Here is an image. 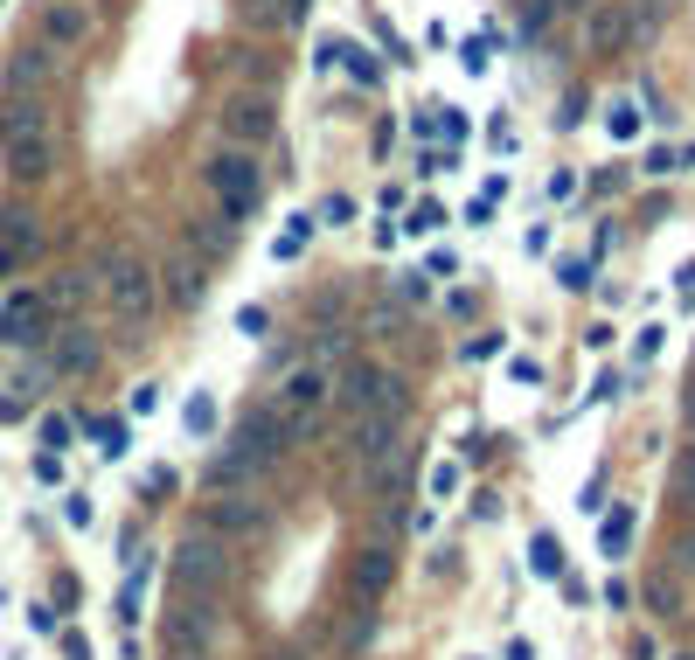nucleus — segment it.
<instances>
[{"label":"nucleus","mask_w":695,"mask_h":660,"mask_svg":"<svg viewBox=\"0 0 695 660\" xmlns=\"http://www.w3.org/2000/svg\"><path fill=\"white\" fill-rule=\"evenodd\" d=\"M0 160L14 181H42L56 167V119L42 98H0Z\"/></svg>","instance_id":"f257e3e1"},{"label":"nucleus","mask_w":695,"mask_h":660,"mask_svg":"<svg viewBox=\"0 0 695 660\" xmlns=\"http://www.w3.org/2000/svg\"><path fill=\"white\" fill-rule=\"evenodd\" d=\"M98 292H105V306H112V320H119V327H146V320L160 313V271L139 258V251L105 258V271H98Z\"/></svg>","instance_id":"f03ea898"},{"label":"nucleus","mask_w":695,"mask_h":660,"mask_svg":"<svg viewBox=\"0 0 695 660\" xmlns=\"http://www.w3.org/2000/svg\"><path fill=\"white\" fill-rule=\"evenodd\" d=\"M202 188L216 195L223 223H244V216L258 209V195H265V167H258V153H244V146H216V153L202 160Z\"/></svg>","instance_id":"7ed1b4c3"},{"label":"nucleus","mask_w":695,"mask_h":660,"mask_svg":"<svg viewBox=\"0 0 695 660\" xmlns=\"http://www.w3.org/2000/svg\"><path fill=\"white\" fill-rule=\"evenodd\" d=\"M327 403H334V369H327V362H292L272 390V410L285 417L292 438H313L320 417H327Z\"/></svg>","instance_id":"20e7f679"},{"label":"nucleus","mask_w":695,"mask_h":660,"mask_svg":"<svg viewBox=\"0 0 695 660\" xmlns=\"http://www.w3.org/2000/svg\"><path fill=\"white\" fill-rule=\"evenodd\" d=\"M230 542H216V535H188L174 556H167V598H216L223 584H230Z\"/></svg>","instance_id":"39448f33"},{"label":"nucleus","mask_w":695,"mask_h":660,"mask_svg":"<svg viewBox=\"0 0 695 660\" xmlns=\"http://www.w3.org/2000/svg\"><path fill=\"white\" fill-rule=\"evenodd\" d=\"M216 640H223V612H216V598H174V605H167V626H160L167 660H209L216 654Z\"/></svg>","instance_id":"423d86ee"},{"label":"nucleus","mask_w":695,"mask_h":660,"mask_svg":"<svg viewBox=\"0 0 695 660\" xmlns=\"http://www.w3.org/2000/svg\"><path fill=\"white\" fill-rule=\"evenodd\" d=\"M49 299H42V285H7L0 292V341L7 348H35L42 334H49Z\"/></svg>","instance_id":"0eeeda50"},{"label":"nucleus","mask_w":695,"mask_h":660,"mask_svg":"<svg viewBox=\"0 0 695 660\" xmlns=\"http://www.w3.org/2000/svg\"><path fill=\"white\" fill-rule=\"evenodd\" d=\"M216 126H223V146L258 153V146H272L278 112H272V98H265V91H244V98H230V105L216 112Z\"/></svg>","instance_id":"6e6552de"},{"label":"nucleus","mask_w":695,"mask_h":660,"mask_svg":"<svg viewBox=\"0 0 695 660\" xmlns=\"http://www.w3.org/2000/svg\"><path fill=\"white\" fill-rule=\"evenodd\" d=\"M341 403L355 410V417H369V410H397L404 417V383L390 376V369H376V362H348V376L334 383Z\"/></svg>","instance_id":"1a4fd4ad"},{"label":"nucleus","mask_w":695,"mask_h":660,"mask_svg":"<svg viewBox=\"0 0 695 660\" xmlns=\"http://www.w3.org/2000/svg\"><path fill=\"white\" fill-rule=\"evenodd\" d=\"M230 445H237V452H251L258 466H278L299 438L285 431V417H278L272 403H258V410H244V417H237V438H230Z\"/></svg>","instance_id":"9d476101"},{"label":"nucleus","mask_w":695,"mask_h":660,"mask_svg":"<svg viewBox=\"0 0 695 660\" xmlns=\"http://www.w3.org/2000/svg\"><path fill=\"white\" fill-rule=\"evenodd\" d=\"M390 577H397V556H390V542H362V549H355V563H348V598L369 612V605H383Z\"/></svg>","instance_id":"9b49d317"},{"label":"nucleus","mask_w":695,"mask_h":660,"mask_svg":"<svg viewBox=\"0 0 695 660\" xmlns=\"http://www.w3.org/2000/svg\"><path fill=\"white\" fill-rule=\"evenodd\" d=\"M209 528H216L223 542H244V535H258V528H265V501H258V487L216 494V501H209Z\"/></svg>","instance_id":"f8f14e48"},{"label":"nucleus","mask_w":695,"mask_h":660,"mask_svg":"<svg viewBox=\"0 0 695 660\" xmlns=\"http://www.w3.org/2000/svg\"><path fill=\"white\" fill-rule=\"evenodd\" d=\"M91 28H98V21H91V7H84V0H49V7H42V42H49L56 56L84 49V42H91Z\"/></svg>","instance_id":"ddd939ff"},{"label":"nucleus","mask_w":695,"mask_h":660,"mask_svg":"<svg viewBox=\"0 0 695 660\" xmlns=\"http://www.w3.org/2000/svg\"><path fill=\"white\" fill-rule=\"evenodd\" d=\"M42 251V223L28 216V209H14V216H0V278H14V271H28Z\"/></svg>","instance_id":"4468645a"},{"label":"nucleus","mask_w":695,"mask_h":660,"mask_svg":"<svg viewBox=\"0 0 695 660\" xmlns=\"http://www.w3.org/2000/svg\"><path fill=\"white\" fill-rule=\"evenodd\" d=\"M49 341V369L56 376H91L98 369V334L91 327H63V334H42Z\"/></svg>","instance_id":"2eb2a0df"},{"label":"nucleus","mask_w":695,"mask_h":660,"mask_svg":"<svg viewBox=\"0 0 695 660\" xmlns=\"http://www.w3.org/2000/svg\"><path fill=\"white\" fill-rule=\"evenodd\" d=\"M49 70H56V49H49V42H28V49H14V63H7V98H42Z\"/></svg>","instance_id":"dca6fc26"},{"label":"nucleus","mask_w":695,"mask_h":660,"mask_svg":"<svg viewBox=\"0 0 695 660\" xmlns=\"http://www.w3.org/2000/svg\"><path fill=\"white\" fill-rule=\"evenodd\" d=\"M153 271H160V292H167L174 306H195V299H202V278H209V264L195 258L188 244H181L167 264H153Z\"/></svg>","instance_id":"f3484780"},{"label":"nucleus","mask_w":695,"mask_h":660,"mask_svg":"<svg viewBox=\"0 0 695 660\" xmlns=\"http://www.w3.org/2000/svg\"><path fill=\"white\" fill-rule=\"evenodd\" d=\"M258 473H265V466H258L251 452L223 445V452H216V459L202 466V487H209V494H237V487H258Z\"/></svg>","instance_id":"a211bd4d"},{"label":"nucleus","mask_w":695,"mask_h":660,"mask_svg":"<svg viewBox=\"0 0 695 660\" xmlns=\"http://www.w3.org/2000/svg\"><path fill=\"white\" fill-rule=\"evenodd\" d=\"M390 445H397V410H369V417H355V466H383Z\"/></svg>","instance_id":"6ab92c4d"},{"label":"nucleus","mask_w":695,"mask_h":660,"mask_svg":"<svg viewBox=\"0 0 695 660\" xmlns=\"http://www.w3.org/2000/svg\"><path fill=\"white\" fill-rule=\"evenodd\" d=\"M181 244H188L202 264H216L230 244H237V223H188V230H181Z\"/></svg>","instance_id":"aec40b11"},{"label":"nucleus","mask_w":695,"mask_h":660,"mask_svg":"<svg viewBox=\"0 0 695 660\" xmlns=\"http://www.w3.org/2000/svg\"><path fill=\"white\" fill-rule=\"evenodd\" d=\"M91 438H98V459H126V452H133L126 417H91Z\"/></svg>","instance_id":"412c9836"},{"label":"nucleus","mask_w":695,"mask_h":660,"mask_svg":"<svg viewBox=\"0 0 695 660\" xmlns=\"http://www.w3.org/2000/svg\"><path fill=\"white\" fill-rule=\"evenodd\" d=\"M626 542H633V508H612L598 522V556H626Z\"/></svg>","instance_id":"4be33fe9"},{"label":"nucleus","mask_w":695,"mask_h":660,"mask_svg":"<svg viewBox=\"0 0 695 660\" xmlns=\"http://www.w3.org/2000/svg\"><path fill=\"white\" fill-rule=\"evenodd\" d=\"M668 487H675V501H682V508L695 515V438L682 445V452H675V466H668Z\"/></svg>","instance_id":"5701e85b"},{"label":"nucleus","mask_w":695,"mask_h":660,"mask_svg":"<svg viewBox=\"0 0 695 660\" xmlns=\"http://www.w3.org/2000/svg\"><path fill=\"white\" fill-rule=\"evenodd\" d=\"M84 292H91L84 278H49V285H42V299H49V313H77V306H84Z\"/></svg>","instance_id":"b1692460"},{"label":"nucleus","mask_w":695,"mask_h":660,"mask_svg":"<svg viewBox=\"0 0 695 660\" xmlns=\"http://www.w3.org/2000/svg\"><path fill=\"white\" fill-rule=\"evenodd\" d=\"M529 570H536V577H563V542H556V535H536V542H529Z\"/></svg>","instance_id":"393cba45"},{"label":"nucleus","mask_w":695,"mask_h":660,"mask_svg":"<svg viewBox=\"0 0 695 660\" xmlns=\"http://www.w3.org/2000/svg\"><path fill=\"white\" fill-rule=\"evenodd\" d=\"M341 70H348L355 84H376V77H383V63H376L362 42H341Z\"/></svg>","instance_id":"a878e982"},{"label":"nucleus","mask_w":695,"mask_h":660,"mask_svg":"<svg viewBox=\"0 0 695 660\" xmlns=\"http://www.w3.org/2000/svg\"><path fill=\"white\" fill-rule=\"evenodd\" d=\"M341 223H355V195H327L313 209V230H341Z\"/></svg>","instance_id":"bb28decb"},{"label":"nucleus","mask_w":695,"mask_h":660,"mask_svg":"<svg viewBox=\"0 0 695 660\" xmlns=\"http://www.w3.org/2000/svg\"><path fill=\"white\" fill-rule=\"evenodd\" d=\"M459 480H466V466H459V459H438L424 487H431V501H452V494H459Z\"/></svg>","instance_id":"cd10ccee"},{"label":"nucleus","mask_w":695,"mask_h":660,"mask_svg":"<svg viewBox=\"0 0 695 660\" xmlns=\"http://www.w3.org/2000/svg\"><path fill=\"white\" fill-rule=\"evenodd\" d=\"M640 119H647V112H640L633 98H619V105L605 112V132H612V139H633V132H640Z\"/></svg>","instance_id":"c85d7f7f"},{"label":"nucleus","mask_w":695,"mask_h":660,"mask_svg":"<svg viewBox=\"0 0 695 660\" xmlns=\"http://www.w3.org/2000/svg\"><path fill=\"white\" fill-rule=\"evenodd\" d=\"M306 237H313V216H292V230L272 244V258H299V251H306Z\"/></svg>","instance_id":"c756f323"},{"label":"nucleus","mask_w":695,"mask_h":660,"mask_svg":"<svg viewBox=\"0 0 695 660\" xmlns=\"http://www.w3.org/2000/svg\"><path fill=\"white\" fill-rule=\"evenodd\" d=\"M591 42H598V49H619V42H626V14H598V21H591Z\"/></svg>","instance_id":"7c9ffc66"},{"label":"nucleus","mask_w":695,"mask_h":660,"mask_svg":"<svg viewBox=\"0 0 695 660\" xmlns=\"http://www.w3.org/2000/svg\"><path fill=\"white\" fill-rule=\"evenodd\" d=\"M181 417H188V431H195V438H209V431H216V403H209V396H188V410H181Z\"/></svg>","instance_id":"2f4dec72"},{"label":"nucleus","mask_w":695,"mask_h":660,"mask_svg":"<svg viewBox=\"0 0 695 660\" xmlns=\"http://www.w3.org/2000/svg\"><path fill=\"white\" fill-rule=\"evenodd\" d=\"M556 278H563V292H591V258H563Z\"/></svg>","instance_id":"473e14b6"},{"label":"nucleus","mask_w":695,"mask_h":660,"mask_svg":"<svg viewBox=\"0 0 695 660\" xmlns=\"http://www.w3.org/2000/svg\"><path fill=\"white\" fill-rule=\"evenodd\" d=\"M647 605H654L661 619H675V612H682V598L668 591V577H654V584H647Z\"/></svg>","instance_id":"72a5a7b5"},{"label":"nucleus","mask_w":695,"mask_h":660,"mask_svg":"<svg viewBox=\"0 0 695 660\" xmlns=\"http://www.w3.org/2000/svg\"><path fill=\"white\" fill-rule=\"evenodd\" d=\"M251 21H258V28H285V21H292V7H285V0H251Z\"/></svg>","instance_id":"f704fd0d"},{"label":"nucleus","mask_w":695,"mask_h":660,"mask_svg":"<svg viewBox=\"0 0 695 660\" xmlns=\"http://www.w3.org/2000/svg\"><path fill=\"white\" fill-rule=\"evenodd\" d=\"M42 445H49V452H63V445H70V417H56V410H49V417H42Z\"/></svg>","instance_id":"c9c22d12"},{"label":"nucleus","mask_w":695,"mask_h":660,"mask_svg":"<svg viewBox=\"0 0 695 660\" xmlns=\"http://www.w3.org/2000/svg\"><path fill=\"white\" fill-rule=\"evenodd\" d=\"M675 167H682V146H654L647 153V174H675Z\"/></svg>","instance_id":"e433bc0d"},{"label":"nucleus","mask_w":695,"mask_h":660,"mask_svg":"<svg viewBox=\"0 0 695 660\" xmlns=\"http://www.w3.org/2000/svg\"><path fill=\"white\" fill-rule=\"evenodd\" d=\"M438 223H445V209H438V202H417V216L404 223V230H417V237H424V230H438Z\"/></svg>","instance_id":"4c0bfd02"},{"label":"nucleus","mask_w":695,"mask_h":660,"mask_svg":"<svg viewBox=\"0 0 695 660\" xmlns=\"http://www.w3.org/2000/svg\"><path fill=\"white\" fill-rule=\"evenodd\" d=\"M487 49H494V42H487V35H473V42H466V56H459V63H466V70H473V77H480V70H487Z\"/></svg>","instance_id":"58836bf2"},{"label":"nucleus","mask_w":695,"mask_h":660,"mask_svg":"<svg viewBox=\"0 0 695 660\" xmlns=\"http://www.w3.org/2000/svg\"><path fill=\"white\" fill-rule=\"evenodd\" d=\"M35 480L56 487V480H63V452H42V459H35Z\"/></svg>","instance_id":"ea45409f"},{"label":"nucleus","mask_w":695,"mask_h":660,"mask_svg":"<svg viewBox=\"0 0 695 660\" xmlns=\"http://www.w3.org/2000/svg\"><path fill=\"white\" fill-rule=\"evenodd\" d=\"M63 515H70V528H91V494H70Z\"/></svg>","instance_id":"a19ab883"},{"label":"nucleus","mask_w":695,"mask_h":660,"mask_svg":"<svg viewBox=\"0 0 695 660\" xmlns=\"http://www.w3.org/2000/svg\"><path fill=\"white\" fill-rule=\"evenodd\" d=\"M424 278H459V258H452V251H431V264H424Z\"/></svg>","instance_id":"79ce46f5"},{"label":"nucleus","mask_w":695,"mask_h":660,"mask_svg":"<svg viewBox=\"0 0 695 660\" xmlns=\"http://www.w3.org/2000/svg\"><path fill=\"white\" fill-rule=\"evenodd\" d=\"M563 195H577V174H570V167H556L550 174V202H563Z\"/></svg>","instance_id":"37998d69"},{"label":"nucleus","mask_w":695,"mask_h":660,"mask_svg":"<svg viewBox=\"0 0 695 660\" xmlns=\"http://www.w3.org/2000/svg\"><path fill=\"white\" fill-rule=\"evenodd\" d=\"M605 605H612V612H626V605H633V591H626L619 577H605Z\"/></svg>","instance_id":"c03bdc74"},{"label":"nucleus","mask_w":695,"mask_h":660,"mask_svg":"<svg viewBox=\"0 0 695 660\" xmlns=\"http://www.w3.org/2000/svg\"><path fill=\"white\" fill-rule=\"evenodd\" d=\"M445 139H452V146L466 139V112H459V105H445Z\"/></svg>","instance_id":"a18cd8bd"},{"label":"nucleus","mask_w":695,"mask_h":660,"mask_svg":"<svg viewBox=\"0 0 695 660\" xmlns=\"http://www.w3.org/2000/svg\"><path fill=\"white\" fill-rule=\"evenodd\" d=\"M619 390H626V376H619V369H605V376L591 383V396H619Z\"/></svg>","instance_id":"49530a36"},{"label":"nucleus","mask_w":695,"mask_h":660,"mask_svg":"<svg viewBox=\"0 0 695 660\" xmlns=\"http://www.w3.org/2000/svg\"><path fill=\"white\" fill-rule=\"evenodd\" d=\"M153 403H160V383H139V390H133V410H139V417H146Z\"/></svg>","instance_id":"de8ad7c7"},{"label":"nucleus","mask_w":695,"mask_h":660,"mask_svg":"<svg viewBox=\"0 0 695 660\" xmlns=\"http://www.w3.org/2000/svg\"><path fill=\"white\" fill-rule=\"evenodd\" d=\"M63 654H70V660H91V640H84V633H63Z\"/></svg>","instance_id":"09e8293b"},{"label":"nucleus","mask_w":695,"mask_h":660,"mask_svg":"<svg viewBox=\"0 0 695 660\" xmlns=\"http://www.w3.org/2000/svg\"><path fill=\"white\" fill-rule=\"evenodd\" d=\"M21 410H28V403H21V396H0V424H14V417H21Z\"/></svg>","instance_id":"8fccbe9b"},{"label":"nucleus","mask_w":695,"mask_h":660,"mask_svg":"<svg viewBox=\"0 0 695 660\" xmlns=\"http://www.w3.org/2000/svg\"><path fill=\"white\" fill-rule=\"evenodd\" d=\"M508 660H536V647H529V640H515V647H508Z\"/></svg>","instance_id":"3c124183"},{"label":"nucleus","mask_w":695,"mask_h":660,"mask_svg":"<svg viewBox=\"0 0 695 660\" xmlns=\"http://www.w3.org/2000/svg\"><path fill=\"white\" fill-rule=\"evenodd\" d=\"M682 299H695V264H682Z\"/></svg>","instance_id":"603ef678"},{"label":"nucleus","mask_w":695,"mask_h":660,"mask_svg":"<svg viewBox=\"0 0 695 660\" xmlns=\"http://www.w3.org/2000/svg\"><path fill=\"white\" fill-rule=\"evenodd\" d=\"M682 417H689V438H695V390L682 396Z\"/></svg>","instance_id":"864d4df0"},{"label":"nucleus","mask_w":695,"mask_h":660,"mask_svg":"<svg viewBox=\"0 0 695 660\" xmlns=\"http://www.w3.org/2000/svg\"><path fill=\"white\" fill-rule=\"evenodd\" d=\"M556 14H577V7H591V0H550Z\"/></svg>","instance_id":"5fc2aeb1"},{"label":"nucleus","mask_w":695,"mask_h":660,"mask_svg":"<svg viewBox=\"0 0 695 660\" xmlns=\"http://www.w3.org/2000/svg\"><path fill=\"white\" fill-rule=\"evenodd\" d=\"M682 563H689V570H695V535H689V542H682Z\"/></svg>","instance_id":"6e6d98bb"},{"label":"nucleus","mask_w":695,"mask_h":660,"mask_svg":"<svg viewBox=\"0 0 695 660\" xmlns=\"http://www.w3.org/2000/svg\"><path fill=\"white\" fill-rule=\"evenodd\" d=\"M682 160H689V167H695V153H682Z\"/></svg>","instance_id":"4d7b16f0"},{"label":"nucleus","mask_w":695,"mask_h":660,"mask_svg":"<svg viewBox=\"0 0 695 660\" xmlns=\"http://www.w3.org/2000/svg\"><path fill=\"white\" fill-rule=\"evenodd\" d=\"M682 660H695V654H682Z\"/></svg>","instance_id":"13d9d810"}]
</instances>
